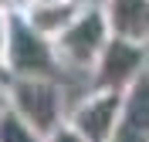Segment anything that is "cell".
<instances>
[{
	"instance_id": "5",
	"label": "cell",
	"mask_w": 149,
	"mask_h": 142,
	"mask_svg": "<svg viewBox=\"0 0 149 142\" xmlns=\"http://www.w3.org/2000/svg\"><path fill=\"white\" fill-rule=\"evenodd\" d=\"M146 61H149V44L109 37L102 54H98V61L88 71L92 88H115V91H122L129 81H136L146 71Z\"/></svg>"
},
{
	"instance_id": "12",
	"label": "cell",
	"mask_w": 149,
	"mask_h": 142,
	"mask_svg": "<svg viewBox=\"0 0 149 142\" xmlns=\"http://www.w3.org/2000/svg\"><path fill=\"white\" fill-rule=\"evenodd\" d=\"M24 3H44V0H24Z\"/></svg>"
},
{
	"instance_id": "4",
	"label": "cell",
	"mask_w": 149,
	"mask_h": 142,
	"mask_svg": "<svg viewBox=\"0 0 149 142\" xmlns=\"http://www.w3.org/2000/svg\"><path fill=\"white\" fill-rule=\"evenodd\" d=\"M122 118V91L115 88H92V91L68 105L65 125H71L85 142H109Z\"/></svg>"
},
{
	"instance_id": "9",
	"label": "cell",
	"mask_w": 149,
	"mask_h": 142,
	"mask_svg": "<svg viewBox=\"0 0 149 142\" xmlns=\"http://www.w3.org/2000/svg\"><path fill=\"white\" fill-rule=\"evenodd\" d=\"M0 142H44V135H37L34 129L3 102L0 105Z\"/></svg>"
},
{
	"instance_id": "7",
	"label": "cell",
	"mask_w": 149,
	"mask_h": 142,
	"mask_svg": "<svg viewBox=\"0 0 149 142\" xmlns=\"http://www.w3.org/2000/svg\"><path fill=\"white\" fill-rule=\"evenodd\" d=\"M81 3L85 0H44V3H24L17 14H20V20H24L31 30H37L41 37L51 41L58 30L78 14Z\"/></svg>"
},
{
	"instance_id": "3",
	"label": "cell",
	"mask_w": 149,
	"mask_h": 142,
	"mask_svg": "<svg viewBox=\"0 0 149 142\" xmlns=\"http://www.w3.org/2000/svg\"><path fill=\"white\" fill-rule=\"evenodd\" d=\"M0 71L7 78L14 75H34V78H58V64L51 54V41L31 30L20 14H10V30H7V47Z\"/></svg>"
},
{
	"instance_id": "10",
	"label": "cell",
	"mask_w": 149,
	"mask_h": 142,
	"mask_svg": "<svg viewBox=\"0 0 149 142\" xmlns=\"http://www.w3.org/2000/svg\"><path fill=\"white\" fill-rule=\"evenodd\" d=\"M44 142H85V139L74 132L71 125H65V122H61L54 132H47V135H44Z\"/></svg>"
},
{
	"instance_id": "2",
	"label": "cell",
	"mask_w": 149,
	"mask_h": 142,
	"mask_svg": "<svg viewBox=\"0 0 149 142\" xmlns=\"http://www.w3.org/2000/svg\"><path fill=\"white\" fill-rule=\"evenodd\" d=\"M3 98L37 135L54 132L65 122V112H68V95L58 78L14 75L3 81Z\"/></svg>"
},
{
	"instance_id": "11",
	"label": "cell",
	"mask_w": 149,
	"mask_h": 142,
	"mask_svg": "<svg viewBox=\"0 0 149 142\" xmlns=\"http://www.w3.org/2000/svg\"><path fill=\"white\" fill-rule=\"evenodd\" d=\"M7 30H10V10L0 7V61H3V47H7Z\"/></svg>"
},
{
	"instance_id": "8",
	"label": "cell",
	"mask_w": 149,
	"mask_h": 142,
	"mask_svg": "<svg viewBox=\"0 0 149 142\" xmlns=\"http://www.w3.org/2000/svg\"><path fill=\"white\" fill-rule=\"evenodd\" d=\"M119 122L129 125V129H139V132H149V75L146 71L122 88V118Z\"/></svg>"
},
{
	"instance_id": "6",
	"label": "cell",
	"mask_w": 149,
	"mask_h": 142,
	"mask_svg": "<svg viewBox=\"0 0 149 142\" xmlns=\"http://www.w3.org/2000/svg\"><path fill=\"white\" fill-rule=\"evenodd\" d=\"M112 37L149 44V0H98Z\"/></svg>"
},
{
	"instance_id": "1",
	"label": "cell",
	"mask_w": 149,
	"mask_h": 142,
	"mask_svg": "<svg viewBox=\"0 0 149 142\" xmlns=\"http://www.w3.org/2000/svg\"><path fill=\"white\" fill-rule=\"evenodd\" d=\"M109 24L102 17L98 0L81 3L78 14L68 20L65 27L51 37V54H54L58 71H71V75H88L92 64L98 61L105 41H109Z\"/></svg>"
}]
</instances>
